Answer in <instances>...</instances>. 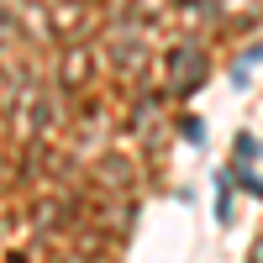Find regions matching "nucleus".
<instances>
[{
	"label": "nucleus",
	"instance_id": "3",
	"mask_svg": "<svg viewBox=\"0 0 263 263\" xmlns=\"http://www.w3.org/2000/svg\"><path fill=\"white\" fill-rule=\"evenodd\" d=\"M95 32V11H90V0H58V6L48 11V37L53 42H79V37H90Z\"/></svg>",
	"mask_w": 263,
	"mask_h": 263
},
{
	"label": "nucleus",
	"instance_id": "9",
	"mask_svg": "<svg viewBox=\"0 0 263 263\" xmlns=\"http://www.w3.org/2000/svg\"><path fill=\"white\" fill-rule=\"evenodd\" d=\"M258 153H263V142L253 137V132H242V137H237V158L248 163V158H258Z\"/></svg>",
	"mask_w": 263,
	"mask_h": 263
},
{
	"label": "nucleus",
	"instance_id": "6",
	"mask_svg": "<svg viewBox=\"0 0 263 263\" xmlns=\"http://www.w3.org/2000/svg\"><path fill=\"white\" fill-rule=\"evenodd\" d=\"M158 105H163V95L142 90L137 100H132V111H126V132H147V126H153V116H158Z\"/></svg>",
	"mask_w": 263,
	"mask_h": 263
},
{
	"label": "nucleus",
	"instance_id": "7",
	"mask_svg": "<svg viewBox=\"0 0 263 263\" xmlns=\"http://www.w3.org/2000/svg\"><path fill=\"white\" fill-rule=\"evenodd\" d=\"M211 16H216V0H179V21H190V27H205Z\"/></svg>",
	"mask_w": 263,
	"mask_h": 263
},
{
	"label": "nucleus",
	"instance_id": "4",
	"mask_svg": "<svg viewBox=\"0 0 263 263\" xmlns=\"http://www.w3.org/2000/svg\"><path fill=\"white\" fill-rule=\"evenodd\" d=\"M111 69H116L121 84H142V74H147V48H142L137 32H126V37L111 42Z\"/></svg>",
	"mask_w": 263,
	"mask_h": 263
},
{
	"label": "nucleus",
	"instance_id": "5",
	"mask_svg": "<svg viewBox=\"0 0 263 263\" xmlns=\"http://www.w3.org/2000/svg\"><path fill=\"white\" fill-rule=\"evenodd\" d=\"M90 179H95L105 195H121V200H126V190L137 184V163H132L126 153H105V158L95 163V174H90Z\"/></svg>",
	"mask_w": 263,
	"mask_h": 263
},
{
	"label": "nucleus",
	"instance_id": "8",
	"mask_svg": "<svg viewBox=\"0 0 263 263\" xmlns=\"http://www.w3.org/2000/svg\"><path fill=\"white\" fill-rule=\"evenodd\" d=\"M216 221H232V174H221V179H216Z\"/></svg>",
	"mask_w": 263,
	"mask_h": 263
},
{
	"label": "nucleus",
	"instance_id": "2",
	"mask_svg": "<svg viewBox=\"0 0 263 263\" xmlns=\"http://www.w3.org/2000/svg\"><path fill=\"white\" fill-rule=\"evenodd\" d=\"M95 74H100V53L90 48V42H69L58 58V90L69 100H84L95 90Z\"/></svg>",
	"mask_w": 263,
	"mask_h": 263
},
{
	"label": "nucleus",
	"instance_id": "1",
	"mask_svg": "<svg viewBox=\"0 0 263 263\" xmlns=\"http://www.w3.org/2000/svg\"><path fill=\"white\" fill-rule=\"evenodd\" d=\"M163 69H168V90H174V100H190V95L205 84L211 58H205L200 42H179V48H168V53H163Z\"/></svg>",
	"mask_w": 263,
	"mask_h": 263
}]
</instances>
